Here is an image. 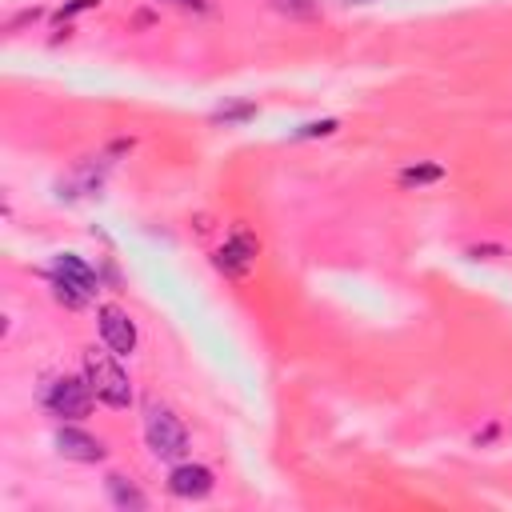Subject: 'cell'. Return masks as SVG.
<instances>
[{"label": "cell", "instance_id": "obj_10", "mask_svg": "<svg viewBox=\"0 0 512 512\" xmlns=\"http://www.w3.org/2000/svg\"><path fill=\"white\" fill-rule=\"evenodd\" d=\"M440 176H444V168H440V164H412V168H404V172H400V184L420 188V184H436Z\"/></svg>", "mask_w": 512, "mask_h": 512}, {"label": "cell", "instance_id": "obj_3", "mask_svg": "<svg viewBox=\"0 0 512 512\" xmlns=\"http://www.w3.org/2000/svg\"><path fill=\"white\" fill-rule=\"evenodd\" d=\"M52 292H56V300L64 308H84L92 300V292H96V272L80 256L60 252L52 260Z\"/></svg>", "mask_w": 512, "mask_h": 512}, {"label": "cell", "instance_id": "obj_6", "mask_svg": "<svg viewBox=\"0 0 512 512\" xmlns=\"http://www.w3.org/2000/svg\"><path fill=\"white\" fill-rule=\"evenodd\" d=\"M256 252H260L256 236L244 232V228H236V232L220 244V252H216V268H224L228 276H244V272L256 264Z\"/></svg>", "mask_w": 512, "mask_h": 512}, {"label": "cell", "instance_id": "obj_8", "mask_svg": "<svg viewBox=\"0 0 512 512\" xmlns=\"http://www.w3.org/2000/svg\"><path fill=\"white\" fill-rule=\"evenodd\" d=\"M56 452L68 456V460H80V464H96L104 460V444L80 428H60L56 432Z\"/></svg>", "mask_w": 512, "mask_h": 512}, {"label": "cell", "instance_id": "obj_2", "mask_svg": "<svg viewBox=\"0 0 512 512\" xmlns=\"http://www.w3.org/2000/svg\"><path fill=\"white\" fill-rule=\"evenodd\" d=\"M84 372H88V384L96 392V400H104L108 408H128L132 404V380L128 372L116 364V352H96L88 348L84 352Z\"/></svg>", "mask_w": 512, "mask_h": 512}, {"label": "cell", "instance_id": "obj_11", "mask_svg": "<svg viewBox=\"0 0 512 512\" xmlns=\"http://www.w3.org/2000/svg\"><path fill=\"white\" fill-rule=\"evenodd\" d=\"M272 8L284 16H304V20L320 16V0H272Z\"/></svg>", "mask_w": 512, "mask_h": 512}, {"label": "cell", "instance_id": "obj_9", "mask_svg": "<svg viewBox=\"0 0 512 512\" xmlns=\"http://www.w3.org/2000/svg\"><path fill=\"white\" fill-rule=\"evenodd\" d=\"M108 496H112V504H116V508H124V512H140V508L148 504V500H144V492H140L136 484H128L124 476H116V472L108 476Z\"/></svg>", "mask_w": 512, "mask_h": 512}, {"label": "cell", "instance_id": "obj_7", "mask_svg": "<svg viewBox=\"0 0 512 512\" xmlns=\"http://www.w3.org/2000/svg\"><path fill=\"white\" fill-rule=\"evenodd\" d=\"M212 484L216 480H212V472L204 464H176L168 472V492L180 496V500H200V496L212 492Z\"/></svg>", "mask_w": 512, "mask_h": 512}, {"label": "cell", "instance_id": "obj_1", "mask_svg": "<svg viewBox=\"0 0 512 512\" xmlns=\"http://www.w3.org/2000/svg\"><path fill=\"white\" fill-rule=\"evenodd\" d=\"M144 440H148L152 456H160V460H184L188 456V432H184L180 416L160 400L144 404Z\"/></svg>", "mask_w": 512, "mask_h": 512}, {"label": "cell", "instance_id": "obj_12", "mask_svg": "<svg viewBox=\"0 0 512 512\" xmlns=\"http://www.w3.org/2000/svg\"><path fill=\"white\" fill-rule=\"evenodd\" d=\"M328 132H336V120H312V124H304L296 132V140H304V136H328Z\"/></svg>", "mask_w": 512, "mask_h": 512}, {"label": "cell", "instance_id": "obj_5", "mask_svg": "<svg viewBox=\"0 0 512 512\" xmlns=\"http://www.w3.org/2000/svg\"><path fill=\"white\" fill-rule=\"evenodd\" d=\"M96 320H100L104 348H112L116 356H132V348H136V324H132V316L120 304H100Z\"/></svg>", "mask_w": 512, "mask_h": 512}, {"label": "cell", "instance_id": "obj_14", "mask_svg": "<svg viewBox=\"0 0 512 512\" xmlns=\"http://www.w3.org/2000/svg\"><path fill=\"white\" fill-rule=\"evenodd\" d=\"M348 4H368V0H348Z\"/></svg>", "mask_w": 512, "mask_h": 512}, {"label": "cell", "instance_id": "obj_13", "mask_svg": "<svg viewBox=\"0 0 512 512\" xmlns=\"http://www.w3.org/2000/svg\"><path fill=\"white\" fill-rule=\"evenodd\" d=\"M176 4H184V8H196V12H204V8H208L204 0H176Z\"/></svg>", "mask_w": 512, "mask_h": 512}, {"label": "cell", "instance_id": "obj_4", "mask_svg": "<svg viewBox=\"0 0 512 512\" xmlns=\"http://www.w3.org/2000/svg\"><path fill=\"white\" fill-rule=\"evenodd\" d=\"M92 400H96V392H92V384L80 380V376H56V380L48 384V392H44L48 412H52V416H64V420L88 416V412H92Z\"/></svg>", "mask_w": 512, "mask_h": 512}]
</instances>
